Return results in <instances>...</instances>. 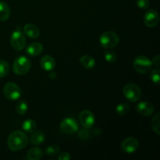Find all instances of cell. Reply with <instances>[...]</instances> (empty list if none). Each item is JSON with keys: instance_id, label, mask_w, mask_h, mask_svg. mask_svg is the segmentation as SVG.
Instances as JSON below:
<instances>
[{"instance_id": "3957f363", "label": "cell", "mask_w": 160, "mask_h": 160, "mask_svg": "<svg viewBox=\"0 0 160 160\" xmlns=\"http://www.w3.org/2000/svg\"><path fill=\"white\" fill-rule=\"evenodd\" d=\"M152 62L147 56H139L134 59L133 66L136 72L142 74L148 73L151 70Z\"/></svg>"}, {"instance_id": "4fadbf2b", "label": "cell", "mask_w": 160, "mask_h": 160, "mask_svg": "<svg viewBox=\"0 0 160 160\" xmlns=\"http://www.w3.org/2000/svg\"><path fill=\"white\" fill-rule=\"evenodd\" d=\"M40 65L42 68L45 71H51L55 68L56 62L54 58L52 57L49 55H45L41 59Z\"/></svg>"}, {"instance_id": "f1b7e54d", "label": "cell", "mask_w": 160, "mask_h": 160, "mask_svg": "<svg viewBox=\"0 0 160 160\" xmlns=\"http://www.w3.org/2000/svg\"><path fill=\"white\" fill-rule=\"evenodd\" d=\"M136 4L140 9H146L149 6V0H136Z\"/></svg>"}, {"instance_id": "2e32d148", "label": "cell", "mask_w": 160, "mask_h": 160, "mask_svg": "<svg viewBox=\"0 0 160 160\" xmlns=\"http://www.w3.org/2000/svg\"><path fill=\"white\" fill-rule=\"evenodd\" d=\"M45 139V136L43 131H34V133L32 134V135L31 136L30 142H31V143L32 144V145H40V144L43 143Z\"/></svg>"}, {"instance_id": "277c9868", "label": "cell", "mask_w": 160, "mask_h": 160, "mask_svg": "<svg viewBox=\"0 0 160 160\" xmlns=\"http://www.w3.org/2000/svg\"><path fill=\"white\" fill-rule=\"evenodd\" d=\"M99 42L103 48H111L118 45L120 42V38L118 34L113 31H106L101 34Z\"/></svg>"}, {"instance_id": "1f68e13d", "label": "cell", "mask_w": 160, "mask_h": 160, "mask_svg": "<svg viewBox=\"0 0 160 160\" xmlns=\"http://www.w3.org/2000/svg\"><path fill=\"white\" fill-rule=\"evenodd\" d=\"M49 78H51V79H56V74L55 73H53V72H52V73H49Z\"/></svg>"}, {"instance_id": "8992f818", "label": "cell", "mask_w": 160, "mask_h": 160, "mask_svg": "<svg viewBox=\"0 0 160 160\" xmlns=\"http://www.w3.org/2000/svg\"><path fill=\"white\" fill-rule=\"evenodd\" d=\"M3 94L6 98L9 100L18 99L22 95V90L17 84L12 82L6 83L3 88Z\"/></svg>"}, {"instance_id": "484cf974", "label": "cell", "mask_w": 160, "mask_h": 160, "mask_svg": "<svg viewBox=\"0 0 160 160\" xmlns=\"http://www.w3.org/2000/svg\"><path fill=\"white\" fill-rule=\"evenodd\" d=\"M59 153V147L56 145H52L45 149V154L48 156H56Z\"/></svg>"}, {"instance_id": "5b68a950", "label": "cell", "mask_w": 160, "mask_h": 160, "mask_svg": "<svg viewBox=\"0 0 160 160\" xmlns=\"http://www.w3.org/2000/svg\"><path fill=\"white\" fill-rule=\"evenodd\" d=\"M123 92L125 98L131 102L138 101L142 97V91L140 88L133 83L126 84L123 88Z\"/></svg>"}, {"instance_id": "ba28073f", "label": "cell", "mask_w": 160, "mask_h": 160, "mask_svg": "<svg viewBox=\"0 0 160 160\" xmlns=\"http://www.w3.org/2000/svg\"><path fill=\"white\" fill-rule=\"evenodd\" d=\"M60 129L65 134H73L78 131V123L73 118L67 117L61 122Z\"/></svg>"}, {"instance_id": "5bb4252c", "label": "cell", "mask_w": 160, "mask_h": 160, "mask_svg": "<svg viewBox=\"0 0 160 160\" xmlns=\"http://www.w3.org/2000/svg\"><path fill=\"white\" fill-rule=\"evenodd\" d=\"M23 32L28 38L32 39L38 38L40 35V30L33 23H27L23 28Z\"/></svg>"}, {"instance_id": "9a60e30c", "label": "cell", "mask_w": 160, "mask_h": 160, "mask_svg": "<svg viewBox=\"0 0 160 160\" xmlns=\"http://www.w3.org/2000/svg\"><path fill=\"white\" fill-rule=\"evenodd\" d=\"M43 52V45L39 42H32L27 48V52L31 56H38Z\"/></svg>"}, {"instance_id": "8fae6325", "label": "cell", "mask_w": 160, "mask_h": 160, "mask_svg": "<svg viewBox=\"0 0 160 160\" xmlns=\"http://www.w3.org/2000/svg\"><path fill=\"white\" fill-rule=\"evenodd\" d=\"M144 22L148 28H154L157 26L159 22V12L155 9L148 10L144 17Z\"/></svg>"}, {"instance_id": "cb8c5ba5", "label": "cell", "mask_w": 160, "mask_h": 160, "mask_svg": "<svg viewBox=\"0 0 160 160\" xmlns=\"http://www.w3.org/2000/svg\"><path fill=\"white\" fill-rule=\"evenodd\" d=\"M9 71V65L6 61L0 59V78L6 77Z\"/></svg>"}, {"instance_id": "d6986e66", "label": "cell", "mask_w": 160, "mask_h": 160, "mask_svg": "<svg viewBox=\"0 0 160 160\" xmlns=\"http://www.w3.org/2000/svg\"><path fill=\"white\" fill-rule=\"evenodd\" d=\"M81 63L86 69H92L95 66V60L93 57L88 55H84L80 59Z\"/></svg>"}, {"instance_id": "7a4b0ae2", "label": "cell", "mask_w": 160, "mask_h": 160, "mask_svg": "<svg viewBox=\"0 0 160 160\" xmlns=\"http://www.w3.org/2000/svg\"><path fill=\"white\" fill-rule=\"evenodd\" d=\"M31 62L25 56H20L15 59L12 64V70L17 75H24L31 70Z\"/></svg>"}, {"instance_id": "f546056e", "label": "cell", "mask_w": 160, "mask_h": 160, "mask_svg": "<svg viewBox=\"0 0 160 160\" xmlns=\"http://www.w3.org/2000/svg\"><path fill=\"white\" fill-rule=\"evenodd\" d=\"M71 159V156L68 152H62L58 156L59 160H70Z\"/></svg>"}, {"instance_id": "44dd1931", "label": "cell", "mask_w": 160, "mask_h": 160, "mask_svg": "<svg viewBox=\"0 0 160 160\" xmlns=\"http://www.w3.org/2000/svg\"><path fill=\"white\" fill-rule=\"evenodd\" d=\"M16 110H17V113L20 114V115H24L27 113L28 110V105L23 100L19 102L18 103L16 106Z\"/></svg>"}, {"instance_id": "6da1fadb", "label": "cell", "mask_w": 160, "mask_h": 160, "mask_svg": "<svg viewBox=\"0 0 160 160\" xmlns=\"http://www.w3.org/2000/svg\"><path fill=\"white\" fill-rule=\"evenodd\" d=\"M28 138L20 131H12L7 139L8 147L12 151H20L28 145Z\"/></svg>"}, {"instance_id": "7c38bea8", "label": "cell", "mask_w": 160, "mask_h": 160, "mask_svg": "<svg viewBox=\"0 0 160 160\" xmlns=\"http://www.w3.org/2000/svg\"><path fill=\"white\" fill-rule=\"evenodd\" d=\"M136 110L143 117H149L154 112V106L149 102H141L136 106Z\"/></svg>"}, {"instance_id": "52a82bcc", "label": "cell", "mask_w": 160, "mask_h": 160, "mask_svg": "<svg viewBox=\"0 0 160 160\" xmlns=\"http://www.w3.org/2000/svg\"><path fill=\"white\" fill-rule=\"evenodd\" d=\"M10 44L12 48L17 51H21L25 48L27 44L24 34L20 31H14L10 38Z\"/></svg>"}, {"instance_id": "603a6c76", "label": "cell", "mask_w": 160, "mask_h": 160, "mask_svg": "<svg viewBox=\"0 0 160 160\" xmlns=\"http://www.w3.org/2000/svg\"><path fill=\"white\" fill-rule=\"evenodd\" d=\"M130 108H131L130 107V105L128 104V103H120V104L116 107V112H117L118 115L120 116L125 115V114H127L129 112Z\"/></svg>"}, {"instance_id": "9c48e42d", "label": "cell", "mask_w": 160, "mask_h": 160, "mask_svg": "<svg viewBox=\"0 0 160 160\" xmlns=\"http://www.w3.org/2000/svg\"><path fill=\"white\" fill-rule=\"evenodd\" d=\"M120 146L124 152L131 154L138 149L139 142L135 138H128L122 142Z\"/></svg>"}, {"instance_id": "7402d4cb", "label": "cell", "mask_w": 160, "mask_h": 160, "mask_svg": "<svg viewBox=\"0 0 160 160\" xmlns=\"http://www.w3.org/2000/svg\"><path fill=\"white\" fill-rule=\"evenodd\" d=\"M159 120H160V113L157 112L154 117L152 120V128L153 131L159 135L160 134V124H159Z\"/></svg>"}, {"instance_id": "d4e9b609", "label": "cell", "mask_w": 160, "mask_h": 160, "mask_svg": "<svg viewBox=\"0 0 160 160\" xmlns=\"http://www.w3.org/2000/svg\"><path fill=\"white\" fill-rule=\"evenodd\" d=\"M104 57L105 59L108 62H114L117 61V53L113 51H111V50H108L104 52Z\"/></svg>"}, {"instance_id": "ac0fdd59", "label": "cell", "mask_w": 160, "mask_h": 160, "mask_svg": "<svg viewBox=\"0 0 160 160\" xmlns=\"http://www.w3.org/2000/svg\"><path fill=\"white\" fill-rule=\"evenodd\" d=\"M43 156V151L39 147H34L28 152V158L30 160H39Z\"/></svg>"}, {"instance_id": "e0dca14e", "label": "cell", "mask_w": 160, "mask_h": 160, "mask_svg": "<svg viewBox=\"0 0 160 160\" xmlns=\"http://www.w3.org/2000/svg\"><path fill=\"white\" fill-rule=\"evenodd\" d=\"M11 11L9 5L5 2H0V21H6L9 19Z\"/></svg>"}, {"instance_id": "83f0119b", "label": "cell", "mask_w": 160, "mask_h": 160, "mask_svg": "<svg viewBox=\"0 0 160 160\" xmlns=\"http://www.w3.org/2000/svg\"><path fill=\"white\" fill-rule=\"evenodd\" d=\"M151 79L153 83H155L156 84L159 85V69H154L153 70H152L151 72Z\"/></svg>"}, {"instance_id": "4dcf8cb0", "label": "cell", "mask_w": 160, "mask_h": 160, "mask_svg": "<svg viewBox=\"0 0 160 160\" xmlns=\"http://www.w3.org/2000/svg\"><path fill=\"white\" fill-rule=\"evenodd\" d=\"M152 63H154L156 67H159V62H160V57L159 55H156L154 58H153V60L152 61Z\"/></svg>"}, {"instance_id": "ffe728a7", "label": "cell", "mask_w": 160, "mask_h": 160, "mask_svg": "<svg viewBox=\"0 0 160 160\" xmlns=\"http://www.w3.org/2000/svg\"><path fill=\"white\" fill-rule=\"evenodd\" d=\"M37 125L36 123L32 120H27L22 124V129L28 133H32L35 131Z\"/></svg>"}, {"instance_id": "30bf717a", "label": "cell", "mask_w": 160, "mask_h": 160, "mask_svg": "<svg viewBox=\"0 0 160 160\" xmlns=\"http://www.w3.org/2000/svg\"><path fill=\"white\" fill-rule=\"evenodd\" d=\"M95 116L91 111L83 110L80 113L79 121L83 128L91 129L95 123Z\"/></svg>"}, {"instance_id": "4316f807", "label": "cell", "mask_w": 160, "mask_h": 160, "mask_svg": "<svg viewBox=\"0 0 160 160\" xmlns=\"http://www.w3.org/2000/svg\"><path fill=\"white\" fill-rule=\"evenodd\" d=\"M90 137V132H89L88 129V128H81L78 131V138L81 139L83 141H86Z\"/></svg>"}]
</instances>
